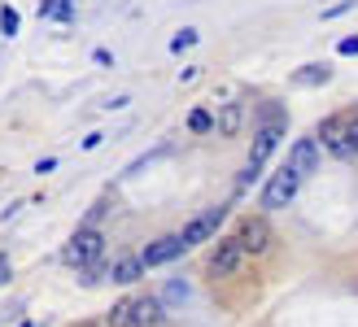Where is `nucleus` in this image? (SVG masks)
Listing matches in <instances>:
<instances>
[{"instance_id": "nucleus-22", "label": "nucleus", "mask_w": 358, "mask_h": 327, "mask_svg": "<svg viewBox=\"0 0 358 327\" xmlns=\"http://www.w3.org/2000/svg\"><path fill=\"white\" fill-rule=\"evenodd\" d=\"M127 105H131V96H127V92H118V96L105 101V109H127Z\"/></svg>"}, {"instance_id": "nucleus-14", "label": "nucleus", "mask_w": 358, "mask_h": 327, "mask_svg": "<svg viewBox=\"0 0 358 327\" xmlns=\"http://www.w3.org/2000/svg\"><path fill=\"white\" fill-rule=\"evenodd\" d=\"M188 131H192V136H210V131H214V109L196 105L192 114H188Z\"/></svg>"}, {"instance_id": "nucleus-18", "label": "nucleus", "mask_w": 358, "mask_h": 327, "mask_svg": "<svg viewBox=\"0 0 358 327\" xmlns=\"http://www.w3.org/2000/svg\"><path fill=\"white\" fill-rule=\"evenodd\" d=\"M48 17H57V22H70V17H75V0H52Z\"/></svg>"}, {"instance_id": "nucleus-26", "label": "nucleus", "mask_w": 358, "mask_h": 327, "mask_svg": "<svg viewBox=\"0 0 358 327\" xmlns=\"http://www.w3.org/2000/svg\"><path fill=\"white\" fill-rule=\"evenodd\" d=\"M48 9H52V0H40V13H44V17H48Z\"/></svg>"}, {"instance_id": "nucleus-13", "label": "nucleus", "mask_w": 358, "mask_h": 327, "mask_svg": "<svg viewBox=\"0 0 358 327\" xmlns=\"http://www.w3.org/2000/svg\"><path fill=\"white\" fill-rule=\"evenodd\" d=\"M196 44H201V31H196V27H184V31L171 35V52H175V57H184V52L196 48Z\"/></svg>"}, {"instance_id": "nucleus-23", "label": "nucleus", "mask_w": 358, "mask_h": 327, "mask_svg": "<svg viewBox=\"0 0 358 327\" xmlns=\"http://www.w3.org/2000/svg\"><path fill=\"white\" fill-rule=\"evenodd\" d=\"M201 79V66H188V70H179V83H196Z\"/></svg>"}, {"instance_id": "nucleus-6", "label": "nucleus", "mask_w": 358, "mask_h": 327, "mask_svg": "<svg viewBox=\"0 0 358 327\" xmlns=\"http://www.w3.org/2000/svg\"><path fill=\"white\" fill-rule=\"evenodd\" d=\"M236 240H241V249L245 253H266L275 245V235H271V223L266 218H258V214H249V218H241V227H236Z\"/></svg>"}, {"instance_id": "nucleus-3", "label": "nucleus", "mask_w": 358, "mask_h": 327, "mask_svg": "<svg viewBox=\"0 0 358 327\" xmlns=\"http://www.w3.org/2000/svg\"><path fill=\"white\" fill-rule=\"evenodd\" d=\"M245 258H249V253L241 249L236 235H223V240H214L210 258H206V275L210 279H227V275H236V270L245 266Z\"/></svg>"}, {"instance_id": "nucleus-16", "label": "nucleus", "mask_w": 358, "mask_h": 327, "mask_svg": "<svg viewBox=\"0 0 358 327\" xmlns=\"http://www.w3.org/2000/svg\"><path fill=\"white\" fill-rule=\"evenodd\" d=\"M105 327H131V297H122L110 305V319H105Z\"/></svg>"}, {"instance_id": "nucleus-8", "label": "nucleus", "mask_w": 358, "mask_h": 327, "mask_svg": "<svg viewBox=\"0 0 358 327\" xmlns=\"http://www.w3.org/2000/svg\"><path fill=\"white\" fill-rule=\"evenodd\" d=\"M319 157H324V149L315 144V136H306V140L293 144V153H289V161H284V166H289L297 179H310V175L319 170Z\"/></svg>"}, {"instance_id": "nucleus-5", "label": "nucleus", "mask_w": 358, "mask_h": 327, "mask_svg": "<svg viewBox=\"0 0 358 327\" xmlns=\"http://www.w3.org/2000/svg\"><path fill=\"white\" fill-rule=\"evenodd\" d=\"M297 188H301V179H297L289 166H280V170L262 184V210H284V205H293Z\"/></svg>"}, {"instance_id": "nucleus-1", "label": "nucleus", "mask_w": 358, "mask_h": 327, "mask_svg": "<svg viewBox=\"0 0 358 327\" xmlns=\"http://www.w3.org/2000/svg\"><path fill=\"white\" fill-rule=\"evenodd\" d=\"M284 126H289V118H266L258 131H254V140H249V161H245L241 175H236V192H245V188L258 184V175H262L266 161H271L275 144H280V136H284Z\"/></svg>"}, {"instance_id": "nucleus-24", "label": "nucleus", "mask_w": 358, "mask_h": 327, "mask_svg": "<svg viewBox=\"0 0 358 327\" xmlns=\"http://www.w3.org/2000/svg\"><path fill=\"white\" fill-rule=\"evenodd\" d=\"M92 57H96L101 66H114V52H110V48H96V52H92Z\"/></svg>"}, {"instance_id": "nucleus-9", "label": "nucleus", "mask_w": 358, "mask_h": 327, "mask_svg": "<svg viewBox=\"0 0 358 327\" xmlns=\"http://www.w3.org/2000/svg\"><path fill=\"white\" fill-rule=\"evenodd\" d=\"M184 240H179V235H162V240H153L145 253H140V262H145V270L149 266H166V262H175V258H184Z\"/></svg>"}, {"instance_id": "nucleus-19", "label": "nucleus", "mask_w": 358, "mask_h": 327, "mask_svg": "<svg viewBox=\"0 0 358 327\" xmlns=\"http://www.w3.org/2000/svg\"><path fill=\"white\" fill-rule=\"evenodd\" d=\"M166 301H188V284L171 279V284H166Z\"/></svg>"}, {"instance_id": "nucleus-2", "label": "nucleus", "mask_w": 358, "mask_h": 327, "mask_svg": "<svg viewBox=\"0 0 358 327\" xmlns=\"http://www.w3.org/2000/svg\"><path fill=\"white\" fill-rule=\"evenodd\" d=\"M315 144H319V149H328L332 157H341V161H354V153H358V118H354V109H350V114H336V118L319 122Z\"/></svg>"}, {"instance_id": "nucleus-7", "label": "nucleus", "mask_w": 358, "mask_h": 327, "mask_svg": "<svg viewBox=\"0 0 358 327\" xmlns=\"http://www.w3.org/2000/svg\"><path fill=\"white\" fill-rule=\"evenodd\" d=\"M219 227H223V205H214V210H201L196 218H188V227L179 231V240H184V249H196V245H206Z\"/></svg>"}, {"instance_id": "nucleus-10", "label": "nucleus", "mask_w": 358, "mask_h": 327, "mask_svg": "<svg viewBox=\"0 0 358 327\" xmlns=\"http://www.w3.org/2000/svg\"><path fill=\"white\" fill-rule=\"evenodd\" d=\"M157 323H162V301L149 293L131 297V327H157Z\"/></svg>"}, {"instance_id": "nucleus-12", "label": "nucleus", "mask_w": 358, "mask_h": 327, "mask_svg": "<svg viewBox=\"0 0 358 327\" xmlns=\"http://www.w3.org/2000/svg\"><path fill=\"white\" fill-rule=\"evenodd\" d=\"M241 122H245V105H227V109H223V118H214V126H219L223 136H236V131H241Z\"/></svg>"}, {"instance_id": "nucleus-4", "label": "nucleus", "mask_w": 358, "mask_h": 327, "mask_svg": "<svg viewBox=\"0 0 358 327\" xmlns=\"http://www.w3.org/2000/svg\"><path fill=\"white\" fill-rule=\"evenodd\" d=\"M101 253H105V235H101L96 227H87V223H83L75 235H70V245L62 249V262L79 270V266H87L92 258H101Z\"/></svg>"}, {"instance_id": "nucleus-25", "label": "nucleus", "mask_w": 358, "mask_h": 327, "mask_svg": "<svg viewBox=\"0 0 358 327\" xmlns=\"http://www.w3.org/2000/svg\"><path fill=\"white\" fill-rule=\"evenodd\" d=\"M5 279H9V258L0 253V284H5Z\"/></svg>"}, {"instance_id": "nucleus-20", "label": "nucleus", "mask_w": 358, "mask_h": 327, "mask_svg": "<svg viewBox=\"0 0 358 327\" xmlns=\"http://www.w3.org/2000/svg\"><path fill=\"white\" fill-rule=\"evenodd\" d=\"M336 52H341V57H354V52H358V35H345V40H336Z\"/></svg>"}, {"instance_id": "nucleus-15", "label": "nucleus", "mask_w": 358, "mask_h": 327, "mask_svg": "<svg viewBox=\"0 0 358 327\" xmlns=\"http://www.w3.org/2000/svg\"><path fill=\"white\" fill-rule=\"evenodd\" d=\"M293 83H301V87H310V83H315V87H319V83H328V66H324V61H315V66H301L297 75H293Z\"/></svg>"}, {"instance_id": "nucleus-11", "label": "nucleus", "mask_w": 358, "mask_h": 327, "mask_svg": "<svg viewBox=\"0 0 358 327\" xmlns=\"http://www.w3.org/2000/svg\"><path fill=\"white\" fill-rule=\"evenodd\" d=\"M140 275H145V262H140V253H127V258H118L110 266V279L114 284H136Z\"/></svg>"}, {"instance_id": "nucleus-17", "label": "nucleus", "mask_w": 358, "mask_h": 327, "mask_svg": "<svg viewBox=\"0 0 358 327\" xmlns=\"http://www.w3.org/2000/svg\"><path fill=\"white\" fill-rule=\"evenodd\" d=\"M17 27H22V22H17V9H9V5H0V31H5L9 40H13V35H17Z\"/></svg>"}, {"instance_id": "nucleus-21", "label": "nucleus", "mask_w": 358, "mask_h": 327, "mask_svg": "<svg viewBox=\"0 0 358 327\" xmlns=\"http://www.w3.org/2000/svg\"><path fill=\"white\" fill-rule=\"evenodd\" d=\"M341 13H354V0H341V5H332V9H324V17H341Z\"/></svg>"}]
</instances>
